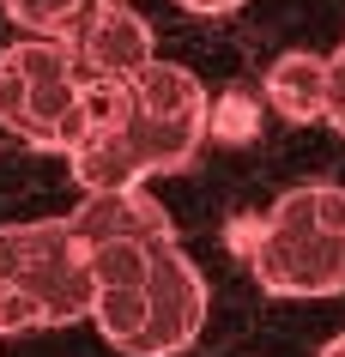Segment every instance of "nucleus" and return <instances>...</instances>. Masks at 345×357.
<instances>
[{"instance_id":"3","label":"nucleus","mask_w":345,"mask_h":357,"mask_svg":"<svg viewBox=\"0 0 345 357\" xmlns=\"http://www.w3.org/2000/svg\"><path fill=\"white\" fill-rule=\"evenodd\" d=\"M91 315V266L67 218L0 225V333L73 327Z\"/></svg>"},{"instance_id":"12","label":"nucleus","mask_w":345,"mask_h":357,"mask_svg":"<svg viewBox=\"0 0 345 357\" xmlns=\"http://www.w3.org/2000/svg\"><path fill=\"white\" fill-rule=\"evenodd\" d=\"M321 357H345V333H339V339H327V345H321Z\"/></svg>"},{"instance_id":"6","label":"nucleus","mask_w":345,"mask_h":357,"mask_svg":"<svg viewBox=\"0 0 345 357\" xmlns=\"http://www.w3.org/2000/svg\"><path fill=\"white\" fill-rule=\"evenodd\" d=\"M67 49H73L79 73H85V79H103V85H121V79H134L139 67H152V61H158L152 24L139 19L128 0H91L85 19L73 24Z\"/></svg>"},{"instance_id":"2","label":"nucleus","mask_w":345,"mask_h":357,"mask_svg":"<svg viewBox=\"0 0 345 357\" xmlns=\"http://www.w3.org/2000/svg\"><path fill=\"white\" fill-rule=\"evenodd\" d=\"M249 273L267 297H339L345 291V188L309 182L273 200L254 230Z\"/></svg>"},{"instance_id":"5","label":"nucleus","mask_w":345,"mask_h":357,"mask_svg":"<svg viewBox=\"0 0 345 357\" xmlns=\"http://www.w3.org/2000/svg\"><path fill=\"white\" fill-rule=\"evenodd\" d=\"M146 339H139V357H182L206 327V279L200 266L182 255V243H164L152 255V273H146Z\"/></svg>"},{"instance_id":"8","label":"nucleus","mask_w":345,"mask_h":357,"mask_svg":"<svg viewBox=\"0 0 345 357\" xmlns=\"http://www.w3.org/2000/svg\"><path fill=\"white\" fill-rule=\"evenodd\" d=\"M267 103L285 121L309 128L327 115V55H309V49H291L267 67Z\"/></svg>"},{"instance_id":"10","label":"nucleus","mask_w":345,"mask_h":357,"mask_svg":"<svg viewBox=\"0 0 345 357\" xmlns=\"http://www.w3.org/2000/svg\"><path fill=\"white\" fill-rule=\"evenodd\" d=\"M333 133H345V43L339 55H327V115H321Z\"/></svg>"},{"instance_id":"4","label":"nucleus","mask_w":345,"mask_h":357,"mask_svg":"<svg viewBox=\"0 0 345 357\" xmlns=\"http://www.w3.org/2000/svg\"><path fill=\"white\" fill-rule=\"evenodd\" d=\"M0 128L31 151H73L85 128V73L61 37H24L0 49Z\"/></svg>"},{"instance_id":"9","label":"nucleus","mask_w":345,"mask_h":357,"mask_svg":"<svg viewBox=\"0 0 345 357\" xmlns=\"http://www.w3.org/2000/svg\"><path fill=\"white\" fill-rule=\"evenodd\" d=\"M0 6H6V19L19 24L24 37H61L67 43L91 0H0Z\"/></svg>"},{"instance_id":"1","label":"nucleus","mask_w":345,"mask_h":357,"mask_svg":"<svg viewBox=\"0 0 345 357\" xmlns=\"http://www.w3.org/2000/svg\"><path fill=\"white\" fill-rule=\"evenodd\" d=\"M206 121V85L176 61H152L121 85L85 79V128L67 151V169H73L79 194L176 176L200 158Z\"/></svg>"},{"instance_id":"7","label":"nucleus","mask_w":345,"mask_h":357,"mask_svg":"<svg viewBox=\"0 0 345 357\" xmlns=\"http://www.w3.org/2000/svg\"><path fill=\"white\" fill-rule=\"evenodd\" d=\"M67 230L79 236V248H91V243H176V218L164 212V200L146 182L85 194L67 212Z\"/></svg>"},{"instance_id":"11","label":"nucleus","mask_w":345,"mask_h":357,"mask_svg":"<svg viewBox=\"0 0 345 357\" xmlns=\"http://www.w3.org/2000/svg\"><path fill=\"white\" fill-rule=\"evenodd\" d=\"M182 13H200V19H224V13H236L243 0H176Z\"/></svg>"}]
</instances>
